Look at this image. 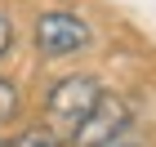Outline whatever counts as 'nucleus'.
I'll use <instances>...</instances> for the list:
<instances>
[{"label":"nucleus","instance_id":"f257e3e1","mask_svg":"<svg viewBox=\"0 0 156 147\" xmlns=\"http://www.w3.org/2000/svg\"><path fill=\"white\" fill-rule=\"evenodd\" d=\"M103 94L107 89L98 85L94 76H62L58 85L49 89V98H45V129L58 143H67V138H76V129H80L89 116H94V107L103 103Z\"/></svg>","mask_w":156,"mask_h":147},{"label":"nucleus","instance_id":"f03ea898","mask_svg":"<svg viewBox=\"0 0 156 147\" xmlns=\"http://www.w3.org/2000/svg\"><path fill=\"white\" fill-rule=\"evenodd\" d=\"M36 49L45 54V58H72V54H80L85 45H89V23H85L80 13L72 9H45L36 18Z\"/></svg>","mask_w":156,"mask_h":147},{"label":"nucleus","instance_id":"7ed1b4c3","mask_svg":"<svg viewBox=\"0 0 156 147\" xmlns=\"http://www.w3.org/2000/svg\"><path fill=\"white\" fill-rule=\"evenodd\" d=\"M125 129H129V103H125V98L103 94V103H98L94 116H89V121L76 129L72 143H76V147H103V143L125 138Z\"/></svg>","mask_w":156,"mask_h":147},{"label":"nucleus","instance_id":"20e7f679","mask_svg":"<svg viewBox=\"0 0 156 147\" xmlns=\"http://www.w3.org/2000/svg\"><path fill=\"white\" fill-rule=\"evenodd\" d=\"M18 111H23V89L13 85L9 76H0V125L18 121Z\"/></svg>","mask_w":156,"mask_h":147},{"label":"nucleus","instance_id":"39448f33","mask_svg":"<svg viewBox=\"0 0 156 147\" xmlns=\"http://www.w3.org/2000/svg\"><path fill=\"white\" fill-rule=\"evenodd\" d=\"M13 147H62V143L49 134L45 125H31V129H23V134L13 138Z\"/></svg>","mask_w":156,"mask_h":147},{"label":"nucleus","instance_id":"423d86ee","mask_svg":"<svg viewBox=\"0 0 156 147\" xmlns=\"http://www.w3.org/2000/svg\"><path fill=\"white\" fill-rule=\"evenodd\" d=\"M9 49H13V18L0 9V62L9 58Z\"/></svg>","mask_w":156,"mask_h":147},{"label":"nucleus","instance_id":"0eeeda50","mask_svg":"<svg viewBox=\"0 0 156 147\" xmlns=\"http://www.w3.org/2000/svg\"><path fill=\"white\" fill-rule=\"evenodd\" d=\"M103 147H143L138 138H116V143H103Z\"/></svg>","mask_w":156,"mask_h":147},{"label":"nucleus","instance_id":"6e6552de","mask_svg":"<svg viewBox=\"0 0 156 147\" xmlns=\"http://www.w3.org/2000/svg\"><path fill=\"white\" fill-rule=\"evenodd\" d=\"M0 147H5V138H0Z\"/></svg>","mask_w":156,"mask_h":147}]
</instances>
